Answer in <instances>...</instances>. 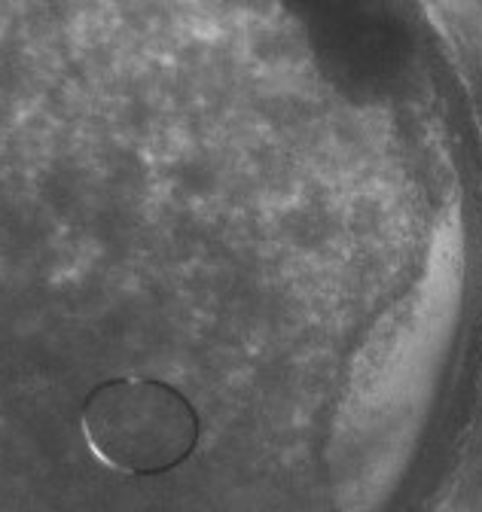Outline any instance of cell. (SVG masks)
<instances>
[{"instance_id":"6da1fadb","label":"cell","mask_w":482,"mask_h":512,"mask_svg":"<svg viewBox=\"0 0 482 512\" xmlns=\"http://www.w3.org/2000/svg\"><path fill=\"white\" fill-rule=\"evenodd\" d=\"M98 455L132 473H156L187 455L196 436L190 406L156 381H113L86 409Z\"/></svg>"}]
</instances>
